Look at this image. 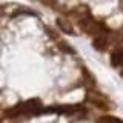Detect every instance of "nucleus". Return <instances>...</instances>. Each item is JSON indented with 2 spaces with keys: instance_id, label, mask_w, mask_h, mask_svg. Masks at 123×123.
Listing matches in <instances>:
<instances>
[{
  "instance_id": "4",
  "label": "nucleus",
  "mask_w": 123,
  "mask_h": 123,
  "mask_svg": "<svg viewBox=\"0 0 123 123\" xmlns=\"http://www.w3.org/2000/svg\"><path fill=\"white\" fill-rule=\"evenodd\" d=\"M111 62L114 66H123V46L117 48L111 55Z\"/></svg>"
},
{
  "instance_id": "5",
  "label": "nucleus",
  "mask_w": 123,
  "mask_h": 123,
  "mask_svg": "<svg viewBox=\"0 0 123 123\" xmlns=\"http://www.w3.org/2000/svg\"><path fill=\"white\" fill-rule=\"evenodd\" d=\"M97 123H123V120L114 115H102L97 118Z\"/></svg>"
},
{
  "instance_id": "3",
  "label": "nucleus",
  "mask_w": 123,
  "mask_h": 123,
  "mask_svg": "<svg viewBox=\"0 0 123 123\" xmlns=\"http://www.w3.org/2000/svg\"><path fill=\"white\" fill-rule=\"evenodd\" d=\"M92 45H94L95 49H98V51H105L106 46H108V34H102V36L94 37Z\"/></svg>"
},
{
  "instance_id": "6",
  "label": "nucleus",
  "mask_w": 123,
  "mask_h": 123,
  "mask_svg": "<svg viewBox=\"0 0 123 123\" xmlns=\"http://www.w3.org/2000/svg\"><path fill=\"white\" fill-rule=\"evenodd\" d=\"M59 23H60V28L63 29V31H66L68 34H71V32H72V29H71V28H69V26H68V23H63L62 20H59Z\"/></svg>"
},
{
  "instance_id": "1",
  "label": "nucleus",
  "mask_w": 123,
  "mask_h": 123,
  "mask_svg": "<svg viewBox=\"0 0 123 123\" xmlns=\"http://www.w3.org/2000/svg\"><path fill=\"white\" fill-rule=\"evenodd\" d=\"M42 112H43L42 102L38 98H31V100H26L23 103H18L17 106H12L9 109H6L5 115L12 118V117H18V115H37Z\"/></svg>"
},
{
  "instance_id": "7",
  "label": "nucleus",
  "mask_w": 123,
  "mask_h": 123,
  "mask_svg": "<svg viewBox=\"0 0 123 123\" xmlns=\"http://www.w3.org/2000/svg\"><path fill=\"white\" fill-rule=\"evenodd\" d=\"M42 2H43V3H46V5H49V6L55 3V2H54V0H42Z\"/></svg>"
},
{
  "instance_id": "2",
  "label": "nucleus",
  "mask_w": 123,
  "mask_h": 123,
  "mask_svg": "<svg viewBox=\"0 0 123 123\" xmlns=\"http://www.w3.org/2000/svg\"><path fill=\"white\" fill-rule=\"evenodd\" d=\"M88 100L91 103H94L97 108H102V109H108V103L106 100L102 97V95L95 94V92H88Z\"/></svg>"
},
{
  "instance_id": "8",
  "label": "nucleus",
  "mask_w": 123,
  "mask_h": 123,
  "mask_svg": "<svg viewBox=\"0 0 123 123\" xmlns=\"http://www.w3.org/2000/svg\"><path fill=\"white\" fill-rule=\"evenodd\" d=\"M0 11H2V9H0Z\"/></svg>"
}]
</instances>
